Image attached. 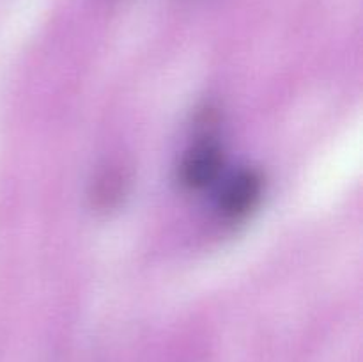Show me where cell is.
<instances>
[{"instance_id":"6da1fadb","label":"cell","mask_w":363,"mask_h":362,"mask_svg":"<svg viewBox=\"0 0 363 362\" xmlns=\"http://www.w3.org/2000/svg\"><path fill=\"white\" fill-rule=\"evenodd\" d=\"M262 194V177L254 169H241L223 183L218 208L227 219H240L255 208Z\"/></svg>"},{"instance_id":"7a4b0ae2","label":"cell","mask_w":363,"mask_h":362,"mask_svg":"<svg viewBox=\"0 0 363 362\" xmlns=\"http://www.w3.org/2000/svg\"><path fill=\"white\" fill-rule=\"evenodd\" d=\"M222 151L213 142H202L184 155L179 167V180L191 190H201L218 180L222 172Z\"/></svg>"}]
</instances>
